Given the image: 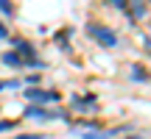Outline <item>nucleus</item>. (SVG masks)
I'll return each instance as SVG.
<instances>
[{
  "mask_svg": "<svg viewBox=\"0 0 151 139\" xmlns=\"http://www.w3.org/2000/svg\"><path fill=\"white\" fill-rule=\"evenodd\" d=\"M28 120H37V123H48V120H67L65 111H48L45 106H28L25 109Z\"/></svg>",
  "mask_w": 151,
  "mask_h": 139,
  "instance_id": "f257e3e1",
  "label": "nucleus"
},
{
  "mask_svg": "<svg viewBox=\"0 0 151 139\" xmlns=\"http://www.w3.org/2000/svg\"><path fill=\"white\" fill-rule=\"evenodd\" d=\"M25 97L34 106H48V103H59V92H48V89H25Z\"/></svg>",
  "mask_w": 151,
  "mask_h": 139,
  "instance_id": "f03ea898",
  "label": "nucleus"
},
{
  "mask_svg": "<svg viewBox=\"0 0 151 139\" xmlns=\"http://www.w3.org/2000/svg\"><path fill=\"white\" fill-rule=\"evenodd\" d=\"M87 31H90V36L98 39L104 48H115V45H118V36H115L109 28H104V25H87Z\"/></svg>",
  "mask_w": 151,
  "mask_h": 139,
  "instance_id": "7ed1b4c3",
  "label": "nucleus"
},
{
  "mask_svg": "<svg viewBox=\"0 0 151 139\" xmlns=\"http://www.w3.org/2000/svg\"><path fill=\"white\" fill-rule=\"evenodd\" d=\"M3 64H6V67H17V70H20V67H25V59H22V56L14 50V53H3Z\"/></svg>",
  "mask_w": 151,
  "mask_h": 139,
  "instance_id": "20e7f679",
  "label": "nucleus"
},
{
  "mask_svg": "<svg viewBox=\"0 0 151 139\" xmlns=\"http://www.w3.org/2000/svg\"><path fill=\"white\" fill-rule=\"evenodd\" d=\"M73 106L84 111V109H95V100H92V95H90V100H81V97H73Z\"/></svg>",
  "mask_w": 151,
  "mask_h": 139,
  "instance_id": "39448f33",
  "label": "nucleus"
},
{
  "mask_svg": "<svg viewBox=\"0 0 151 139\" xmlns=\"http://www.w3.org/2000/svg\"><path fill=\"white\" fill-rule=\"evenodd\" d=\"M0 11H3L6 17H11V14H14V9H11V0H0Z\"/></svg>",
  "mask_w": 151,
  "mask_h": 139,
  "instance_id": "423d86ee",
  "label": "nucleus"
},
{
  "mask_svg": "<svg viewBox=\"0 0 151 139\" xmlns=\"http://www.w3.org/2000/svg\"><path fill=\"white\" fill-rule=\"evenodd\" d=\"M146 9H143V0H134V17H143Z\"/></svg>",
  "mask_w": 151,
  "mask_h": 139,
  "instance_id": "0eeeda50",
  "label": "nucleus"
},
{
  "mask_svg": "<svg viewBox=\"0 0 151 139\" xmlns=\"http://www.w3.org/2000/svg\"><path fill=\"white\" fill-rule=\"evenodd\" d=\"M17 84H20V81H0V92H3V89H14Z\"/></svg>",
  "mask_w": 151,
  "mask_h": 139,
  "instance_id": "6e6552de",
  "label": "nucleus"
},
{
  "mask_svg": "<svg viewBox=\"0 0 151 139\" xmlns=\"http://www.w3.org/2000/svg\"><path fill=\"white\" fill-rule=\"evenodd\" d=\"M109 3H112V6H120V9L126 11V6H129V0H109Z\"/></svg>",
  "mask_w": 151,
  "mask_h": 139,
  "instance_id": "1a4fd4ad",
  "label": "nucleus"
},
{
  "mask_svg": "<svg viewBox=\"0 0 151 139\" xmlns=\"http://www.w3.org/2000/svg\"><path fill=\"white\" fill-rule=\"evenodd\" d=\"M14 139H42L39 134H20V136H14Z\"/></svg>",
  "mask_w": 151,
  "mask_h": 139,
  "instance_id": "9d476101",
  "label": "nucleus"
},
{
  "mask_svg": "<svg viewBox=\"0 0 151 139\" xmlns=\"http://www.w3.org/2000/svg\"><path fill=\"white\" fill-rule=\"evenodd\" d=\"M84 139H106L104 134H84Z\"/></svg>",
  "mask_w": 151,
  "mask_h": 139,
  "instance_id": "9b49d317",
  "label": "nucleus"
},
{
  "mask_svg": "<svg viewBox=\"0 0 151 139\" xmlns=\"http://www.w3.org/2000/svg\"><path fill=\"white\" fill-rule=\"evenodd\" d=\"M0 39H9V31H6V25L0 22Z\"/></svg>",
  "mask_w": 151,
  "mask_h": 139,
  "instance_id": "f8f14e48",
  "label": "nucleus"
},
{
  "mask_svg": "<svg viewBox=\"0 0 151 139\" xmlns=\"http://www.w3.org/2000/svg\"><path fill=\"white\" fill-rule=\"evenodd\" d=\"M146 50H148V53H151V36L146 39Z\"/></svg>",
  "mask_w": 151,
  "mask_h": 139,
  "instance_id": "ddd939ff",
  "label": "nucleus"
}]
</instances>
